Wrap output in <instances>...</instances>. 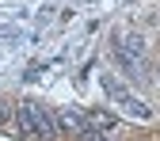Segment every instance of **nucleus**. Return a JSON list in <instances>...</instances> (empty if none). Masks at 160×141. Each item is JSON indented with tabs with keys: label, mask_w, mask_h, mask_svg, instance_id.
<instances>
[{
	"label": "nucleus",
	"mask_w": 160,
	"mask_h": 141,
	"mask_svg": "<svg viewBox=\"0 0 160 141\" xmlns=\"http://www.w3.org/2000/svg\"><path fill=\"white\" fill-rule=\"evenodd\" d=\"M114 57L122 61L126 76H133V80H141V76H145V42H141L137 34H122V38H118Z\"/></svg>",
	"instance_id": "f257e3e1"
},
{
	"label": "nucleus",
	"mask_w": 160,
	"mask_h": 141,
	"mask_svg": "<svg viewBox=\"0 0 160 141\" xmlns=\"http://www.w3.org/2000/svg\"><path fill=\"white\" fill-rule=\"evenodd\" d=\"M103 92L114 99V103H122V111H126V114H133V118H149V114H152V111L141 103V99H137V95H130V92L118 84L114 76H103Z\"/></svg>",
	"instance_id": "f03ea898"
},
{
	"label": "nucleus",
	"mask_w": 160,
	"mask_h": 141,
	"mask_svg": "<svg viewBox=\"0 0 160 141\" xmlns=\"http://www.w3.org/2000/svg\"><path fill=\"white\" fill-rule=\"evenodd\" d=\"M31 114H34V137H53V133H57V118H53L42 103L31 99Z\"/></svg>",
	"instance_id": "7ed1b4c3"
},
{
	"label": "nucleus",
	"mask_w": 160,
	"mask_h": 141,
	"mask_svg": "<svg viewBox=\"0 0 160 141\" xmlns=\"http://www.w3.org/2000/svg\"><path fill=\"white\" fill-rule=\"evenodd\" d=\"M57 126H61V130H72V133H80V130L88 126V114H80V111H61Z\"/></svg>",
	"instance_id": "20e7f679"
},
{
	"label": "nucleus",
	"mask_w": 160,
	"mask_h": 141,
	"mask_svg": "<svg viewBox=\"0 0 160 141\" xmlns=\"http://www.w3.org/2000/svg\"><path fill=\"white\" fill-rule=\"evenodd\" d=\"M19 133H27V137H34V114H31V99L27 103H19Z\"/></svg>",
	"instance_id": "39448f33"
},
{
	"label": "nucleus",
	"mask_w": 160,
	"mask_h": 141,
	"mask_svg": "<svg viewBox=\"0 0 160 141\" xmlns=\"http://www.w3.org/2000/svg\"><path fill=\"white\" fill-rule=\"evenodd\" d=\"M88 126H95V130H114V126H118V118L107 114V111H95V114L88 118Z\"/></svg>",
	"instance_id": "423d86ee"
},
{
	"label": "nucleus",
	"mask_w": 160,
	"mask_h": 141,
	"mask_svg": "<svg viewBox=\"0 0 160 141\" xmlns=\"http://www.w3.org/2000/svg\"><path fill=\"white\" fill-rule=\"evenodd\" d=\"M80 141H111V133L95 130V126H84V130H80Z\"/></svg>",
	"instance_id": "0eeeda50"
},
{
	"label": "nucleus",
	"mask_w": 160,
	"mask_h": 141,
	"mask_svg": "<svg viewBox=\"0 0 160 141\" xmlns=\"http://www.w3.org/2000/svg\"><path fill=\"white\" fill-rule=\"evenodd\" d=\"M4 118H8V103H0V122H4Z\"/></svg>",
	"instance_id": "6e6552de"
}]
</instances>
